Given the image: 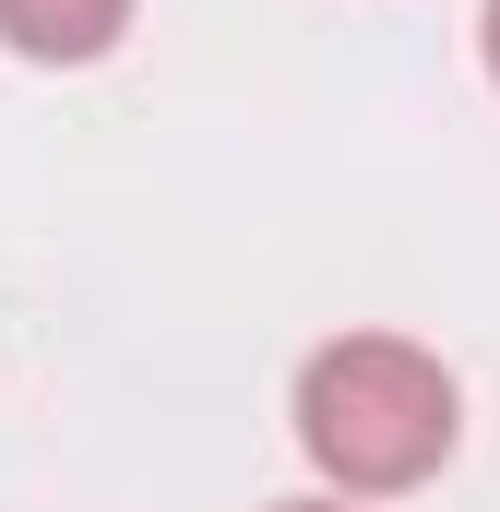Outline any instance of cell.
I'll list each match as a JSON object with an SVG mask.
<instances>
[{"label": "cell", "instance_id": "cell-3", "mask_svg": "<svg viewBox=\"0 0 500 512\" xmlns=\"http://www.w3.org/2000/svg\"><path fill=\"white\" fill-rule=\"evenodd\" d=\"M477 48H489V84H500V0L477 12Z\"/></svg>", "mask_w": 500, "mask_h": 512}, {"label": "cell", "instance_id": "cell-4", "mask_svg": "<svg viewBox=\"0 0 500 512\" xmlns=\"http://www.w3.org/2000/svg\"><path fill=\"white\" fill-rule=\"evenodd\" d=\"M274 512H358V501H274Z\"/></svg>", "mask_w": 500, "mask_h": 512}, {"label": "cell", "instance_id": "cell-2", "mask_svg": "<svg viewBox=\"0 0 500 512\" xmlns=\"http://www.w3.org/2000/svg\"><path fill=\"white\" fill-rule=\"evenodd\" d=\"M131 36V0H0V48L12 60H48V72H84Z\"/></svg>", "mask_w": 500, "mask_h": 512}, {"label": "cell", "instance_id": "cell-1", "mask_svg": "<svg viewBox=\"0 0 500 512\" xmlns=\"http://www.w3.org/2000/svg\"><path fill=\"white\" fill-rule=\"evenodd\" d=\"M453 429H465V393H453V370L429 346H405V334H334L298 370V453L322 465L334 501L429 489L453 465Z\"/></svg>", "mask_w": 500, "mask_h": 512}]
</instances>
